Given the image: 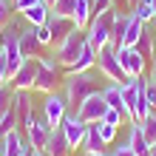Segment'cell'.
<instances>
[{"instance_id":"f6af8a7d","label":"cell","mask_w":156,"mask_h":156,"mask_svg":"<svg viewBox=\"0 0 156 156\" xmlns=\"http://www.w3.org/2000/svg\"><path fill=\"white\" fill-rule=\"evenodd\" d=\"M128 3H131V9H133V6H136V3H139V0H128Z\"/></svg>"},{"instance_id":"60d3db41","label":"cell","mask_w":156,"mask_h":156,"mask_svg":"<svg viewBox=\"0 0 156 156\" xmlns=\"http://www.w3.org/2000/svg\"><path fill=\"white\" fill-rule=\"evenodd\" d=\"M29 156H48L45 151H29Z\"/></svg>"},{"instance_id":"d590c367","label":"cell","mask_w":156,"mask_h":156,"mask_svg":"<svg viewBox=\"0 0 156 156\" xmlns=\"http://www.w3.org/2000/svg\"><path fill=\"white\" fill-rule=\"evenodd\" d=\"M34 3H40V0H12V6H14V12H17V14H23L26 9H31Z\"/></svg>"},{"instance_id":"b9f144b4","label":"cell","mask_w":156,"mask_h":156,"mask_svg":"<svg viewBox=\"0 0 156 156\" xmlns=\"http://www.w3.org/2000/svg\"><path fill=\"white\" fill-rule=\"evenodd\" d=\"M85 156H111V153H105V151H102V153H85Z\"/></svg>"},{"instance_id":"9c48e42d","label":"cell","mask_w":156,"mask_h":156,"mask_svg":"<svg viewBox=\"0 0 156 156\" xmlns=\"http://www.w3.org/2000/svg\"><path fill=\"white\" fill-rule=\"evenodd\" d=\"M105 111H108V102H105V97H102V91H97V94H91L85 102H82L80 108H77V114H80V119L85 125H91V122H99V119L105 116Z\"/></svg>"},{"instance_id":"7dc6e473","label":"cell","mask_w":156,"mask_h":156,"mask_svg":"<svg viewBox=\"0 0 156 156\" xmlns=\"http://www.w3.org/2000/svg\"><path fill=\"white\" fill-rule=\"evenodd\" d=\"M45 3H48V6H51V3H54V0H45Z\"/></svg>"},{"instance_id":"cb8c5ba5","label":"cell","mask_w":156,"mask_h":156,"mask_svg":"<svg viewBox=\"0 0 156 156\" xmlns=\"http://www.w3.org/2000/svg\"><path fill=\"white\" fill-rule=\"evenodd\" d=\"M102 97H105L108 108L122 111V85H119V82H108V85L102 88ZM122 114H125V111H122ZM125 119H128V116H125Z\"/></svg>"},{"instance_id":"277c9868","label":"cell","mask_w":156,"mask_h":156,"mask_svg":"<svg viewBox=\"0 0 156 156\" xmlns=\"http://www.w3.org/2000/svg\"><path fill=\"white\" fill-rule=\"evenodd\" d=\"M114 17H116V12H114V9H111V12H102V14H94V17H91V23H88L85 34H88V43L94 45L97 51L102 48V45H108V43H111Z\"/></svg>"},{"instance_id":"52a82bcc","label":"cell","mask_w":156,"mask_h":156,"mask_svg":"<svg viewBox=\"0 0 156 156\" xmlns=\"http://www.w3.org/2000/svg\"><path fill=\"white\" fill-rule=\"evenodd\" d=\"M68 114V102H66V94H60V91H51V94H45L43 99V116L48 119L51 128H60V122L66 119Z\"/></svg>"},{"instance_id":"ac0fdd59","label":"cell","mask_w":156,"mask_h":156,"mask_svg":"<svg viewBox=\"0 0 156 156\" xmlns=\"http://www.w3.org/2000/svg\"><path fill=\"white\" fill-rule=\"evenodd\" d=\"M82 148H85V153H102L108 145L105 139L99 136V122H91L85 128V139H82Z\"/></svg>"},{"instance_id":"bcb514c9","label":"cell","mask_w":156,"mask_h":156,"mask_svg":"<svg viewBox=\"0 0 156 156\" xmlns=\"http://www.w3.org/2000/svg\"><path fill=\"white\" fill-rule=\"evenodd\" d=\"M148 3H151V6H153V12H156V0H148Z\"/></svg>"},{"instance_id":"3957f363","label":"cell","mask_w":156,"mask_h":156,"mask_svg":"<svg viewBox=\"0 0 156 156\" xmlns=\"http://www.w3.org/2000/svg\"><path fill=\"white\" fill-rule=\"evenodd\" d=\"M88 43V34H85V29H74L68 34L66 40H62L57 48H54V60L60 62V68H71V62H74L77 57H80V51H82V45Z\"/></svg>"},{"instance_id":"f907efd6","label":"cell","mask_w":156,"mask_h":156,"mask_svg":"<svg viewBox=\"0 0 156 156\" xmlns=\"http://www.w3.org/2000/svg\"><path fill=\"white\" fill-rule=\"evenodd\" d=\"M23 156H29V153H23Z\"/></svg>"},{"instance_id":"44dd1931","label":"cell","mask_w":156,"mask_h":156,"mask_svg":"<svg viewBox=\"0 0 156 156\" xmlns=\"http://www.w3.org/2000/svg\"><path fill=\"white\" fill-rule=\"evenodd\" d=\"M91 17H94V9H91V0H77L74 6V14H71V20H74L77 29H88Z\"/></svg>"},{"instance_id":"836d02e7","label":"cell","mask_w":156,"mask_h":156,"mask_svg":"<svg viewBox=\"0 0 156 156\" xmlns=\"http://www.w3.org/2000/svg\"><path fill=\"white\" fill-rule=\"evenodd\" d=\"M145 94H148L151 108L156 111V80H153V77H148V80H145Z\"/></svg>"},{"instance_id":"484cf974","label":"cell","mask_w":156,"mask_h":156,"mask_svg":"<svg viewBox=\"0 0 156 156\" xmlns=\"http://www.w3.org/2000/svg\"><path fill=\"white\" fill-rule=\"evenodd\" d=\"M142 133H145V139H148L151 145H156V111H151L148 116L142 119Z\"/></svg>"},{"instance_id":"5b68a950","label":"cell","mask_w":156,"mask_h":156,"mask_svg":"<svg viewBox=\"0 0 156 156\" xmlns=\"http://www.w3.org/2000/svg\"><path fill=\"white\" fill-rule=\"evenodd\" d=\"M26 131V142H29V151H45V145H48V136L54 128L48 125V119L43 116V111L37 114L34 111V116L29 119V125L23 128Z\"/></svg>"},{"instance_id":"c3c4849f","label":"cell","mask_w":156,"mask_h":156,"mask_svg":"<svg viewBox=\"0 0 156 156\" xmlns=\"http://www.w3.org/2000/svg\"><path fill=\"white\" fill-rule=\"evenodd\" d=\"M0 142H3V133H0Z\"/></svg>"},{"instance_id":"8992f818","label":"cell","mask_w":156,"mask_h":156,"mask_svg":"<svg viewBox=\"0 0 156 156\" xmlns=\"http://www.w3.org/2000/svg\"><path fill=\"white\" fill-rule=\"evenodd\" d=\"M60 82V62L51 57H37V80H34V91L40 94H51L57 91Z\"/></svg>"},{"instance_id":"74e56055","label":"cell","mask_w":156,"mask_h":156,"mask_svg":"<svg viewBox=\"0 0 156 156\" xmlns=\"http://www.w3.org/2000/svg\"><path fill=\"white\" fill-rule=\"evenodd\" d=\"M114 12L116 14H131V3L128 0H114Z\"/></svg>"},{"instance_id":"ba28073f","label":"cell","mask_w":156,"mask_h":156,"mask_svg":"<svg viewBox=\"0 0 156 156\" xmlns=\"http://www.w3.org/2000/svg\"><path fill=\"white\" fill-rule=\"evenodd\" d=\"M116 57H119V62H122L128 77H145V62L148 60L142 57V51L136 48V45H119Z\"/></svg>"},{"instance_id":"ab89813d","label":"cell","mask_w":156,"mask_h":156,"mask_svg":"<svg viewBox=\"0 0 156 156\" xmlns=\"http://www.w3.org/2000/svg\"><path fill=\"white\" fill-rule=\"evenodd\" d=\"M151 77L156 80V51H153V57H151Z\"/></svg>"},{"instance_id":"8d00e7d4","label":"cell","mask_w":156,"mask_h":156,"mask_svg":"<svg viewBox=\"0 0 156 156\" xmlns=\"http://www.w3.org/2000/svg\"><path fill=\"white\" fill-rule=\"evenodd\" d=\"M6 66H9V60H6V51L0 48V85H3V82H9V71H6Z\"/></svg>"},{"instance_id":"7402d4cb","label":"cell","mask_w":156,"mask_h":156,"mask_svg":"<svg viewBox=\"0 0 156 156\" xmlns=\"http://www.w3.org/2000/svg\"><path fill=\"white\" fill-rule=\"evenodd\" d=\"M136 48L142 51V57H145V60H151V57H153V51H156V31H153V26H151V23H145V31H142L139 43H136Z\"/></svg>"},{"instance_id":"4316f807","label":"cell","mask_w":156,"mask_h":156,"mask_svg":"<svg viewBox=\"0 0 156 156\" xmlns=\"http://www.w3.org/2000/svg\"><path fill=\"white\" fill-rule=\"evenodd\" d=\"M12 99H14V88H12V82H3L0 85V119H3V114L12 108Z\"/></svg>"},{"instance_id":"7a4b0ae2","label":"cell","mask_w":156,"mask_h":156,"mask_svg":"<svg viewBox=\"0 0 156 156\" xmlns=\"http://www.w3.org/2000/svg\"><path fill=\"white\" fill-rule=\"evenodd\" d=\"M97 68H99V74H102L108 82H119V85L131 82V77L125 74L122 62H119V57H116V48H114L111 43L102 45V48L97 51Z\"/></svg>"},{"instance_id":"9a60e30c","label":"cell","mask_w":156,"mask_h":156,"mask_svg":"<svg viewBox=\"0 0 156 156\" xmlns=\"http://www.w3.org/2000/svg\"><path fill=\"white\" fill-rule=\"evenodd\" d=\"M94 68H97V48L91 43H85L82 51H80V57L71 62L68 74H82V71H94Z\"/></svg>"},{"instance_id":"5bb4252c","label":"cell","mask_w":156,"mask_h":156,"mask_svg":"<svg viewBox=\"0 0 156 156\" xmlns=\"http://www.w3.org/2000/svg\"><path fill=\"white\" fill-rule=\"evenodd\" d=\"M31 91H14V114H17V128H26L29 119L34 116V108H31Z\"/></svg>"},{"instance_id":"603a6c76","label":"cell","mask_w":156,"mask_h":156,"mask_svg":"<svg viewBox=\"0 0 156 156\" xmlns=\"http://www.w3.org/2000/svg\"><path fill=\"white\" fill-rule=\"evenodd\" d=\"M145 31V20H139L136 14H131V20H128V29H125V37H122V45H136Z\"/></svg>"},{"instance_id":"ffe728a7","label":"cell","mask_w":156,"mask_h":156,"mask_svg":"<svg viewBox=\"0 0 156 156\" xmlns=\"http://www.w3.org/2000/svg\"><path fill=\"white\" fill-rule=\"evenodd\" d=\"M48 17H51V6L45 0H40V3H34L31 9L23 12V20L29 26H43V23H48Z\"/></svg>"},{"instance_id":"8fae6325","label":"cell","mask_w":156,"mask_h":156,"mask_svg":"<svg viewBox=\"0 0 156 156\" xmlns=\"http://www.w3.org/2000/svg\"><path fill=\"white\" fill-rule=\"evenodd\" d=\"M34 80H37V57H26L9 82H12L14 91H34Z\"/></svg>"},{"instance_id":"4dcf8cb0","label":"cell","mask_w":156,"mask_h":156,"mask_svg":"<svg viewBox=\"0 0 156 156\" xmlns=\"http://www.w3.org/2000/svg\"><path fill=\"white\" fill-rule=\"evenodd\" d=\"M34 34H37V40H40L43 48H51V29H48V23L34 26Z\"/></svg>"},{"instance_id":"d6986e66","label":"cell","mask_w":156,"mask_h":156,"mask_svg":"<svg viewBox=\"0 0 156 156\" xmlns=\"http://www.w3.org/2000/svg\"><path fill=\"white\" fill-rule=\"evenodd\" d=\"M45 153L48 156H68L71 153V145L62 133V128H54L51 136H48V145H45Z\"/></svg>"},{"instance_id":"f1b7e54d","label":"cell","mask_w":156,"mask_h":156,"mask_svg":"<svg viewBox=\"0 0 156 156\" xmlns=\"http://www.w3.org/2000/svg\"><path fill=\"white\" fill-rule=\"evenodd\" d=\"M74 6H77V0H54L51 12L60 14V17H71V14H74Z\"/></svg>"},{"instance_id":"7c38bea8","label":"cell","mask_w":156,"mask_h":156,"mask_svg":"<svg viewBox=\"0 0 156 156\" xmlns=\"http://www.w3.org/2000/svg\"><path fill=\"white\" fill-rule=\"evenodd\" d=\"M48 29H51V48H57V45L66 40L68 34L77 29V26H74V20H71V17H60V14L51 12V17H48Z\"/></svg>"},{"instance_id":"7bdbcfd3","label":"cell","mask_w":156,"mask_h":156,"mask_svg":"<svg viewBox=\"0 0 156 156\" xmlns=\"http://www.w3.org/2000/svg\"><path fill=\"white\" fill-rule=\"evenodd\" d=\"M148 156H156V145H151V153Z\"/></svg>"},{"instance_id":"30bf717a","label":"cell","mask_w":156,"mask_h":156,"mask_svg":"<svg viewBox=\"0 0 156 156\" xmlns=\"http://www.w3.org/2000/svg\"><path fill=\"white\" fill-rule=\"evenodd\" d=\"M60 128H62V133H66V139H68V145H71V151H74V148H82V139H85V128H88V125L80 119L77 111H68L66 119L60 122Z\"/></svg>"},{"instance_id":"ee69618b","label":"cell","mask_w":156,"mask_h":156,"mask_svg":"<svg viewBox=\"0 0 156 156\" xmlns=\"http://www.w3.org/2000/svg\"><path fill=\"white\" fill-rule=\"evenodd\" d=\"M151 26H153V31H156V14H153V20H151Z\"/></svg>"},{"instance_id":"d6a6232c","label":"cell","mask_w":156,"mask_h":156,"mask_svg":"<svg viewBox=\"0 0 156 156\" xmlns=\"http://www.w3.org/2000/svg\"><path fill=\"white\" fill-rule=\"evenodd\" d=\"M12 14H14V6H12V0H0V26L12 20Z\"/></svg>"},{"instance_id":"4fadbf2b","label":"cell","mask_w":156,"mask_h":156,"mask_svg":"<svg viewBox=\"0 0 156 156\" xmlns=\"http://www.w3.org/2000/svg\"><path fill=\"white\" fill-rule=\"evenodd\" d=\"M0 148H3V156H23V153H29V142L23 139L20 128H12V131L3 133Z\"/></svg>"},{"instance_id":"e575fe53","label":"cell","mask_w":156,"mask_h":156,"mask_svg":"<svg viewBox=\"0 0 156 156\" xmlns=\"http://www.w3.org/2000/svg\"><path fill=\"white\" fill-rule=\"evenodd\" d=\"M91 9H94V14L111 12V9H114V0H91Z\"/></svg>"},{"instance_id":"f546056e","label":"cell","mask_w":156,"mask_h":156,"mask_svg":"<svg viewBox=\"0 0 156 156\" xmlns=\"http://www.w3.org/2000/svg\"><path fill=\"white\" fill-rule=\"evenodd\" d=\"M116 133H119L116 125H108V122H102V119H99V136L105 139V145H111V142L116 139Z\"/></svg>"},{"instance_id":"1f68e13d","label":"cell","mask_w":156,"mask_h":156,"mask_svg":"<svg viewBox=\"0 0 156 156\" xmlns=\"http://www.w3.org/2000/svg\"><path fill=\"white\" fill-rule=\"evenodd\" d=\"M102 122H108V125H122L125 122V114L122 111H116V108H108V111H105V116H102Z\"/></svg>"},{"instance_id":"6da1fadb","label":"cell","mask_w":156,"mask_h":156,"mask_svg":"<svg viewBox=\"0 0 156 156\" xmlns=\"http://www.w3.org/2000/svg\"><path fill=\"white\" fill-rule=\"evenodd\" d=\"M99 77L94 71H82V74H66V88H62V94H66V102H68V111H77V108L85 102L91 94H97L99 88Z\"/></svg>"},{"instance_id":"83f0119b","label":"cell","mask_w":156,"mask_h":156,"mask_svg":"<svg viewBox=\"0 0 156 156\" xmlns=\"http://www.w3.org/2000/svg\"><path fill=\"white\" fill-rule=\"evenodd\" d=\"M131 14H136V17H139V20H145V23H151L156 12H153V6L148 3V0H139V3L131 9Z\"/></svg>"},{"instance_id":"d4e9b609","label":"cell","mask_w":156,"mask_h":156,"mask_svg":"<svg viewBox=\"0 0 156 156\" xmlns=\"http://www.w3.org/2000/svg\"><path fill=\"white\" fill-rule=\"evenodd\" d=\"M128 20H131V14H116V17H114V31H111V45H114V48H119V45H122Z\"/></svg>"},{"instance_id":"2e32d148","label":"cell","mask_w":156,"mask_h":156,"mask_svg":"<svg viewBox=\"0 0 156 156\" xmlns=\"http://www.w3.org/2000/svg\"><path fill=\"white\" fill-rule=\"evenodd\" d=\"M17 45H20V54H23V57H40V48H43V45L37 40V34H34V26H29V23L23 26Z\"/></svg>"},{"instance_id":"681fc988","label":"cell","mask_w":156,"mask_h":156,"mask_svg":"<svg viewBox=\"0 0 156 156\" xmlns=\"http://www.w3.org/2000/svg\"><path fill=\"white\" fill-rule=\"evenodd\" d=\"M0 156H3V148H0Z\"/></svg>"},{"instance_id":"e0dca14e","label":"cell","mask_w":156,"mask_h":156,"mask_svg":"<svg viewBox=\"0 0 156 156\" xmlns=\"http://www.w3.org/2000/svg\"><path fill=\"white\" fill-rule=\"evenodd\" d=\"M128 148H131L136 156H148L151 153V142L145 139L139 122H131V131H128Z\"/></svg>"},{"instance_id":"f35d334b","label":"cell","mask_w":156,"mask_h":156,"mask_svg":"<svg viewBox=\"0 0 156 156\" xmlns=\"http://www.w3.org/2000/svg\"><path fill=\"white\" fill-rule=\"evenodd\" d=\"M111 156H136V153L128 148V142H125V145H119V148H114V153H111Z\"/></svg>"}]
</instances>
